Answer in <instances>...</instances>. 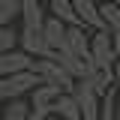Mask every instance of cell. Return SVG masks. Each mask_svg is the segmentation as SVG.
Instances as JSON below:
<instances>
[{"label":"cell","mask_w":120,"mask_h":120,"mask_svg":"<svg viewBox=\"0 0 120 120\" xmlns=\"http://www.w3.org/2000/svg\"><path fill=\"white\" fill-rule=\"evenodd\" d=\"M51 114L57 120H81V114H78V105H75L72 93H60L57 99L51 102Z\"/></svg>","instance_id":"cell-12"},{"label":"cell","mask_w":120,"mask_h":120,"mask_svg":"<svg viewBox=\"0 0 120 120\" xmlns=\"http://www.w3.org/2000/svg\"><path fill=\"white\" fill-rule=\"evenodd\" d=\"M99 18H102V33H108L114 51L120 54V6L111 3V0L99 3Z\"/></svg>","instance_id":"cell-8"},{"label":"cell","mask_w":120,"mask_h":120,"mask_svg":"<svg viewBox=\"0 0 120 120\" xmlns=\"http://www.w3.org/2000/svg\"><path fill=\"white\" fill-rule=\"evenodd\" d=\"M111 3H117V6H120V0H111Z\"/></svg>","instance_id":"cell-19"},{"label":"cell","mask_w":120,"mask_h":120,"mask_svg":"<svg viewBox=\"0 0 120 120\" xmlns=\"http://www.w3.org/2000/svg\"><path fill=\"white\" fill-rule=\"evenodd\" d=\"M63 33H66V24L45 15V24H42V42H45V57L51 51H60L63 48Z\"/></svg>","instance_id":"cell-9"},{"label":"cell","mask_w":120,"mask_h":120,"mask_svg":"<svg viewBox=\"0 0 120 120\" xmlns=\"http://www.w3.org/2000/svg\"><path fill=\"white\" fill-rule=\"evenodd\" d=\"M45 120H57V117H54V114H51V117H45Z\"/></svg>","instance_id":"cell-18"},{"label":"cell","mask_w":120,"mask_h":120,"mask_svg":"<svg viewBox=\"0 0 120 120\" xmlns=\"http://www.w3.org/2000/svg\"><path fill=\"white\" fill-rule=\"evenodd\" d=\"M30 60L33 57H27L21 48H12V51L0 54V78H3V75H15V72H27Z\"/></svg>","instance_id":"cell-10"},{"label":"cell","mask_w":120,"mask_h":120,"mask_svg":"<svg viewBox=\"0 0 120 120\" xmlns=\"http://www.w3.org/2000/svg\"><path fill=\"white\" fill-rule=\"evenodd\" d=\"M63 48L69 54H75L78 60H87L90 63V33L84 27H78V24L66 27V33H63Z\"/></svg>","instance_id":"cell-7"},{"label":"cell","mask_w":120,"mask_h":120,"mask_svg":"<svg viewBox=\"0 0 120 120\" xmlns=\"http://www.w3.org/2000/svg\"><path fill=\"white\" fill-rule=\"evenodd\" d=\"M117 96H114V90H108L102 96V105H99V114H96V120H117Z\"/></svg>","instance_id":"cell-16"},{"label":"cell","mask_w":120,"mask_h":120,"mask_svg":"<svg viewBox=\"0 0 120 120\" xmlns=\"http://www.w3.org/2000/svg\"><path fill=\"white\" fill-rule=\"evenodd\" d=\"M27 111H30L27 96L9 99V102H0V120H27Z\"/></svg>","instance_id":"cell-13"},{"label":"cell","mask_w":120,"mask_h":120,"mask_svg":"<svg viewBox=\"0 0 120 120\" xmlns=\"http://www.w3.org/2000/svg\"><path fill=\"white\" fill-rule=\"evenodd\" d=\"M36 84H39V81H36V75L30 72V69L27 72H15V75H3V78H0V102L21 99V96H27Z\"/></svg>","instance_id":"cell-4"},{"label":"cell","mask_w":120,"mask_h":120,"mask_svg":"<svg viewBox=\"0 0 120 120\" xmlns=\"http://www.w3.org/2000/svg\"><path fill=\"white\" fill-rule=\"evenodd\" d=\"M45 6L39 0H24V6H21V36H42V24H45Z\"/></svg>","instance_id":"cell-5"},{"label":"cell","mask_w":120,"mask_h":120,"mask_svg":"<svg viewBox=\"0 0 120 120\" xmlns=\"http://www.w3.org/2000/svg\"><path fill=\"white\" fill-rule=\"evenodd\" d=\"M117 120H120V108H117Z\"/></svg>","instance_id":"cell-20"},{"label":"cell","mask_w":120,"mask_h":120,"mask_svg":"<svg viewBox=\"0 0 120 120\" xmlns=\"http://www.w3.org/2000/svg\"><path fill=\"white\" fill-rule=\"evenodd\" d=\"M72 99L75 105H78V114H81V120H96V114H99V105H102V96L93 90V84H90L87 78H78L72 84Z\"/></svg>","instance_id":"cell-2"},{"label":"cell","mask_w":120,"mask_h":120,"mask_svg":"<svg viewBox=\"0 0 120 120\" xmlns=\"http://www.w3.org/2000/svg\"><path fill=\"white\" fill-rule=\"evenodd\" d=\"M21 6H24V0H0V27L15 24L21 15Z\"/></svg>","instance_id":"cell-15"},{"label":"cell","mask_w":120,"mask_h":120,"mask_svg":"<svg viewBox=\"0 0 120 120\" xmlns=\"http://www.w3.org/2000/svg\"><path fill=\"white\" fill-rule=\"evenodd\" d=\"M12 48H18V30L15 24H6V27H0V54H6Z\"/></svg>","instance_id":"cell-17"},{"label":"cell","mask_w":120,"mask_h":120,"mask_svg":"<svg viewBox=\"0 0 120 120\" xmlns=\"http://www.w3.org/2000/svg\"><path fill=\"white\" fill-rule=\"evenodd\" d=\"M30 72L36 75V81L39 84H48V87H57L60 93H69L72 90V78L60 69V63L57 60H51V57H33L30 60Z\"/></svg>","instance_id":"cell-1"},{"label":"cell","mask_w":120,"mask_h":120,"mask_svg":"<svg viewBox=\"0 0 120 120\" xmlns=\"http://www.w3.org/2000/svg\"><path fill=\"white\" fill-rule=\"evenodd\" d=\"M60 96V90L57 87H48V84H36V87L27 93V102L30 108H42V111H48L51 114V102Z\"/></svg>","instance_id":"cell-11"},{"label":"cell","mask_w":120,"mask_h":120,"mask_svg":"<svg viewBox=\"0 0 120 120\" xmlns=\"http://www.w3.org/2000/svg\"><path fill=\"white\" fill-rule=\"evenodd\" d=\"M114 60H117V51L108 39V33H102V30L90 33V66L99 72H111Z\"/></svg>","instance_id":"cell-3"},{"label":"cell","mask_w":120,"mask_h":120,"mask_svg":"<svg viewBox=\"0 0 120 120\" xmlns=\"http://www.w3.org/2000/svg\"><path fill=\"white\" fill-rule=\"evenodd\" d=\"M72 12L78 27H84L87 33L102 30V18H99V3L96 0H72Z\"/></svg>","instance_id":"cell-6"},{"label":"cell","mask_w":120,"mask_h":120,"mask_svg":"<svg viewBox=\"0 0 120 120\" xmlns=\"http://www.w3.org/2000/svg\"><path fill=\"white\" fill-rule=\"evenodd\" d=\"M48 15L57 18V21H63L66 27L78 24L75 21V12H72V0H48Z\"/></svg>","instance_id":"cell-14"}]
</instances>
